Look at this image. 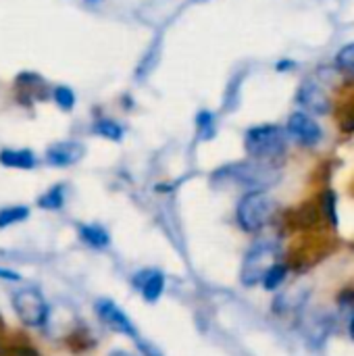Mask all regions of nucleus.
<instances>
[{"label": "nucleus", "instance_id": "nucleus-10", "mask_svg": "<svg viewBox=\"0 0 354 356\" xmlns=\"http://www.w3.org/2000/svg\"><path fill=\"white\" fill-rule=\"evenodd\" d=\"M83 146L79 142H56L46 150V161L54 167H69L81 161Z\"/></svg>", "mask_w": 354, "mask_h": 356}, {"label": "nucleus", "instance_id": "nucleus-3", "mask_svg": "<svg viewBox=\"0 0 354 356\" xmlns=\"http://www.w3.org/2000/svg\"><path fill=\"white\" fill-rule=\"evenodd\" d=\"M280 263V248L273 240H259L244 257L240 280L244 286L263 284L265 275Z\"/></svg>", "mask_w": 354, "mask_h": 356}, {"label": "nucleus", "instance_id": "nucleus-24", "mask_svg": "<svg viewBox=\"0 0 354 356\" xmlns=\"http://www.w3.org/2000/svg\"><path fill=\"white\" fill-rule=\"evenodd\" d=\"M351 336H353V340H354V317H353V321H351Z\"/></svg>", "mask_w": 354, "mask_h": 356}, {"label": "nucleus", "instance_id": "nucleus-6", "mask_svg": "<svg viewBox=\"0 0 354 356\" xmlns=\"http://www.w3.org/2000/svg\"><path fill=\"white\" fill-rule=\"evenodd\" d=\"M286 134H288L290 138H294L298 144L307 146V148H313V146H317V144L323 140V129H321V125H319L309 113H303V111L290 115Z\"/></svg>", "mask_w": 354, "mask_h": 356}, {"label": "nucleus", "instance_id": "nucleus-4", "mask_svg": "<svg viewBox=\"0 0 354 356\" xmlns=\"http://www.w3.org/2000/svg\"><path fill=\"white\" fill-rule=\"evenodd\" d=\"M275 213V200L265 190H255L242 196L236 209V217L242 229L259 232L263 229Z\"/></svg>", "mask_w": 354, "mask_h": 356}, {"label": "nucleus", "instance_id": "nucleus-8", "mask_svg": "<svg viewBox=\"0 0 354 356\" xmlns=\"http://www.w3.org/2000/svg\"><path fill=\"white\" fill-rule=\"evenodd\" d=\"M298 102L307 113L313 115H325L330 111V96L328 92L313 79L305 81L298 90Z\"/></svg>", "mask_w": 354, "mask_h": 356}, {"label": "nucleus", "instance_id": "nucleus-9", "mask_svg": "<svg viewBox=\"0 0 354 356\" xmlns=\"http://www.w3.org/2000/svg\"><path fill=\"white\" fill-rule=\"evenodd\" d=\"M134 286L138 288V292L142 294V298L146 302H156L165 290V277L156 269H144V271L136 273Z\"/></svg>", "mask_w": 354, "mask_h": 356}, {"label": "nucleus", "instance_id": "nucleus-13", "mask_svg": "<svg viewBox=\"0 0 354 356\" xmlns=\"http://www.w3.org/2000/svg\"><path fill=\"white\" fill-rule=\"evenodd\" d=\"M79 238H81V242H86L92 248H106L111 242L106 229L102 225H96V223L79 225Z\"/></svg>", "mask_w": 354, "mask_h": 356}, {"label": "nucleus", "instance_id": "nucleus-7", "mask_svg": "<svg viewBox=\"0 0 354 356\" xmlns=\"http://www.w3.org/2000/svg\"><path fill=\"white\" fill-rule=\"evenodd\" d=\"M96 315H98V319H100L106 327H111L113 332L138 340V332H136L131 319H129L113 300H106V298H104V300H98V302H96Z\"/></svg>", "mask_w": 354, "mask_h": 356}, {"label": "nucleus", "instance_id": "nucleus-2", "mask_svg": "<svg viewBox=\"0 0 354 356\" xmlns=\"http://www.w3.org/2000/svg\"><path fill=\"white\" fill-rule=\"evenodd\" d=\"M288 134L277 125H257L246 131L244 146L255 161L271 163L286 152Z\"/></svg>", "mask_w": 354, "mask_h": 356}, {"label": "nucleus", "instance_id": "nucleus-5", "mask_svg": "<svg viewBox=\"0 0 354 356\" xmlns=\"http://www.w3.org/2000/svg\"><path fill=\"white\" fill-rule=\"evenodd\" d=\"M10 300H13V309L23 325H27V327H44L46 325L50 311H48L44 296L38 290H29V288L17 290Z\"/></svg>", "mask_w": 354, "mask_h": 356}, {"label": "nucleus", "instance_id": "nucleus-18", "mask_svg": "<svg viewBox=\"0 0 354 356\" xmlns=\"http://www.w3.org/2000/svg\"><path fill=\"white\" fill-rule=\"evenodd\" d=\"M286 273H288V271H286V267H284L282 263H277V265H275V267L265 275L263 286H265L267 290H275V288L286 280Z\"/></svg>", "mask_w": 354, "mask_h": 356}, {"label": "nucleus", "instance_id": "nucleus-12", "mask_svg": "<svg viewBox=\"0 0 354 356\" xmlns=\"http://www.w3.org/2000/svg\"><path fill=\"white\" fill-rule=\"evenodd\" d=\"M0 163L10 169H33L38 159L31 150H13L4 148L0 150Z\"/></svg>", "mask_w": 354, "mask_h": 356}, {"label": "nucleus", "instance_id": "nucleus-21", "mask_svg": "<svg viewBox=\"0 0 354 356\" xmlns=\"http://www.w3.org/2000/svg\"><path fill=\"white\" fill-rule=\"evenodd\" d=\"M198 129H200V136L204 134V138H211L215 131V117L211 113H200L198 115Z\"/></svg>", "mask_w": 354, "mask_h": 356}, {"label": "nucleus", "instance_id": "nucleus-19", "mask_svg": "<svg viewBox=\"0 0 354 356\" xmlns=\"http://www.w3.org/2000/svg\"><path fill=\"white\" fill-rule=\"evenodd\" d=\"M54 102H56L63 111H71V108L75 106V94H73L69 88L58 86V88L54 90Z\"/></svg>", "mask_w": 354, "mask_h": 356}, {"label": "nucleus", "instance_id": "nucleus-11", "mask_svg": "<svg viewBox=\"0 0 354 356\" xmlns=\"http://www.w3.org/2000/svg\"><path fill=\"white\" fill-rule=\"evenodd\" d=\"M307 296H309V286L296 284L280 294V298L275 300V309L277 311H294L307 302Z\"/></svg>", "mask_w": 354, "mask_h": 356}, {"label": "nucleus", "instance_id": "nucleus-15", "mask_svg": "<svg viewBox=\"0 0 354 356\" xmlns=\"http://www.w3.org/2000/svg\"><path fill=\"white\" fill-rule=\"evenodd\" d=\"M29 217V209L27 207H6L0 211V229L10 227L15 223H21Z\"/></svg>", "mask_w": 354, "mask_h": 356}, {"label": "nucleus", "instance_id": "nucleus-23", "mask_svg": "<svg viewBox=\"0 0 354 356\" xmlns=\"http://www.w3.org/2000/svg\"><path fill=\"white\" fill-rule=\"evenodd\" d=\"M108 356H134L131 353H125V350H115V353H111Z\"/></svg>", "mask_w": 354, "mask_h": 356}, {"label": "nucleus", "instance_id": "nucleus-14", "mask_svg": "<svg viewBox=\"0 0 354 356\" xmlns=\"http://www.w3.org/2000/svg\"><path fill=\"white\" fill-rule=\"evenodd\" d=\"M307 336H309V340H315L317 344L325 338V334L330 332V321L323 317V315H319V313H315V315H311L309 319H307Z\"/></svg>", "mask_w": 354, "mask_h": 356}, {"label": "nucleus", "instance_id": "nucleus-1", "mask_svg": "<svg viewBox=\"0 0 354 356\" xmlns=\"http://www.w3.org/2000/svg\"><path fill=\"white\" fill-rule=\"evenodd\" d=\"M215 179L227 181V184H234V186H242L248 192H255V190H265L271 184H275L277 181V171L269 163L255 161V163L230 165V167L217 171Z\"/></svg>", "mask_w": 354, "mask_h": 356}, {"label": "nucleus", "instance_id": "nucleus-22", "mask_svg": "<svg viewBox=\"0 0 354 356\" xmlns=\"http://www.w3.org/2000/svg\"><path fill=\"white\" fill-rule=\"evenodd\" d=\"M0 280H6V282H19L21 275L10 271V269H0Z\"/></svg>", "mask_w": 354, "mask_h": 356}, {"label": "nucleus", "instance_id": "nucleus-16", "mask_svg": "<svg viewBox=\"0 0 354 356\" xmlns=\"http://www.w3.org/2000/svg\"><path fill=\"white\" fill-rule=\"evenodd\" d=\"M63 202H65V188H63V186L50 188V190L38 200V204H40L42 209H46V211H56V209L63 207Z\"/></svg>", "mask_w": 354, "mask_h": 356}, {"label": "nucleus", "instance_id": "nucleus-17", "mask_svg": "<svg viewBox=\"0 0 354 356\" xmlns=\"http://www.w3.org/2000/svg\"><path fill=\"white\" fill-rule=\"evenodd\" d=\"M94 131H96L98 136L108 138V140H121V136H123L121 125L115 123V121H111V119H98V121L94 123Z\"/></svg>", "mask_w": 354, "mask_h": 356}, {"label": "nucleus", "instance_id": "nucleus-20", "mask_svg": "<svg viewBox=\"0 0 354 356\" xmlns=\"http://www.w3.org/2000/svg\"><path fill=\"white\" fill-rule=\"evenodd\" d=\"M336 63H338V67H340V69L354 73V42L353 44H346V46L338 52Z\"/></svg>", "mask_w": 354, "mask_h": 356}]
</instances>
